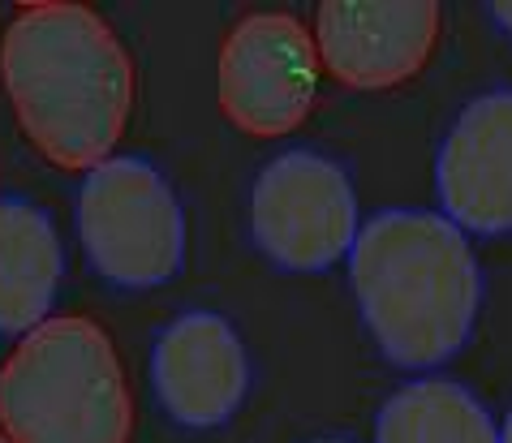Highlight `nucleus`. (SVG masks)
I'll use <instances>...</instances> for the list:
<instances>
[{"instance_id": "ddd939ff", "label": "nucleus", "mask_w": 512, "mask_h": 443, "mask_svg": "<svg viewBox=\"0 0 512 443\" xmlns=\"http://www.w3.org/2000/svg\"><path fill=\"white\" fill-rule=\"evenodd\" d=\"M500 443H512V413L504 418V431H500Z\"/></svg>"}, {"instance_id": "423d86ee", "label": "nucleus", "mask_w": 512, "mask_h": 443, "mask_svg": "<svg viewBox=\"0 0 512 443\" xmlns=\"http://www.w3.org/2000/svg\"><path fill=\"white\" fill-rule=\"evenodd\" d=\"M319 91L315 35L289 13H250L220 48V104L246 134L280 138L310 117Z\"/></svg>"}, {"instance_id": "39448f33", "label": "nucleus", "mask_w": 512, "mask_h": 443, "mask_svg": "<svg viewBox=\"0 0 512 443\" xmlns=\"http://www.w3.org/2000/svg\"><path fill=\"white\" fill-rule=\"evenodd\" d=\"M250 224L284 271H327L358 241V198L345 168L319 151H284L254 181Z\"/></svg>"}, {"instance_id": "0eeeda50", "label": "nucleus", "mask_w": 512, "mask_h": 443, "mask_svg": "<svg viewBox=\"0 0 512 443\" xmlns=\"http://www.w3.org/2000/svg\"><path fill=\"white\" fill-rule=\"evenodd\" d=\"M439 35L435 0H327L315 13L319 61L358 91L409 82Z\"/></svg>"}, {"instance_id": "20e7f679", "label": "nucleus", "mask_w": 512, "mask_h": 443, "mask_svg": "<svg viewBox=\"0 0 512 443\" xmlns=\"http://www.w3.org/2000/svg\"><path fill=\"white\" fill-rule=\"evenodd\" d=\"M87 263L117 289H155L186 263V211L155 164L112 155L78 190Z\"/></svg>"}, {"instance_id": "6e6552de", "label": "nucleus", "mask_w": 512, "mask_h": 443, "mask_svg": "<svg viewBox=\"0 0 512 443\" xmlns=\"http://www.w3.org/2000/svg\"><path fill=\"white\" fill-rule=\"evenodd\" d=\"M151 383L177 426L207 431L229 422L250 392V357L233 323L211 310L177 314L151 353Z\"/></svg>"}, {"instance_id": "9d476101", "label": "nucleus", "mask_w": 512, "mask_h": 443, "mask_svg": "<svg viewBox=\"0 0 512 443\" xmlns=\"http://www.w3.org/2000/svg\"><path fill=\"white\" fill-rule=\"evenodd\" d=\"M61 237L31 198H0V336H31L48 323L61 289Z\"/></svg>"}, {"instance_id": "4468645a", "label": "nucleus", "mask_w": 512, "mask_h": 443, "mask_svg": "<svg viewBox=\"0 0 512 443\" xmlns=\"http://www.w3.org/2000/svg\"><path fill=\"white\" fill-rule=\"evenodd\" d=\"M319 443H349V439H319Z\"/></svg>"}, {"instance_id": "2eb2a0df", "label": "nucleus", "mask_w": 512, "mask_h": 443, "mask_svg": "<svg viewBox=\"0 0 512 443\" xmlns=\"http://www.w3.org/2000/svg\"><path fill=\"white\" fill-rule=\"evenodd\" d=\"M0 443H9V439H5V431H0Z\"/></svg>"}, {"instance_id": "1a4fd4ad", "label": "nucleus", "mask_w": 512, "mask_h": 443, "mask_svg": "<svg viewBox=\"0 0 512 443\" xmlns=\"http://www.w3.org/2000/svg\"><path fill=\"white\" fill-rule=\"evenodd\" d=\"M435 185L461 233H512V91H487L461 112L439 147Z\"/></svg>"}, {"instance_id": "f257e3e1", "label": "nucleus", "mask_w": 512, "mask_h": 443, "mask_svg": "<svg viewBox=\"0 0 512 443\" xmlns=\"http://www.w3.org/2000/svg\"><path fill=\"white\" fill-rule=\"evenodd\" d=\"M0 78L26 138L56 168L91 173L112 160L134 104V65L87 5L39 0L0 39Z\"/></svg>"}, {"instance_id": "9b49d317", "label": "nucleus", "mask_w": 512, "mask_h": 443, "mask_svg": "<svg viewBox=\"0 0 512 443\" xmlns=\"http://www.w3.org/2000/svg\"><path fill=\"white\" fill-rule=\"evenodd\" d=\"M375 443H500V426L465 383L431 375L379 409Z\"/></svg>"}, {"instance_id": "f8f14e48", "label": "nucleus", "mask_w": 512, "mask_h": 443, "mask_svg": "<svg viewBox=\"0 0 512 443\" xmlns=\"http://www.w3.org/2000/svg\"><path fill=\"white\" fill-rule=\"evenodd\" d=\"M491 13H495V22H500L504 31L512 35V0H500V5H491Z\"/></svg>"}, {"instance_id": "f03ea898", "label": "nucleus", "mask_w": 512, "mask_h": 443, "mask_svg": "<svg viewBox=\"0 0 512 443\" xmlns=\"http://www.w3.org/2000/svg\"><path fill=\"white\" fill-rule=\"evenodd\" d=\"M349 276L362 319L392 366L431 370L465 349L482 276L448 216L418 207L379 211L358 228Z\"/></svg>"}, {"instance_id": "7ed1b4c3", "label": "nucleus", "mask_w": 512, "mask_h": 443, "mask_svg": "<svg viewBox=\"0 0 512 443\" xmlns=\"http://www.w3.org/2000/svg\"><path fill=\"white\" fill-rule=\"evenodd\" d=\"M9 443H125L134 426L121 357L104 327L78 314L39 323L0 366Z\"/></svg>"}]
</instances>
